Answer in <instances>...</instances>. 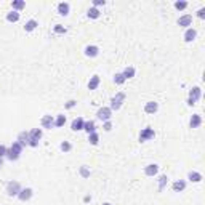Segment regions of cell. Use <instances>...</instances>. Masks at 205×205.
Masks as SVG:
<instances>
[{
	"label": "cell",
	"instance_id": "1",
	"mask_svg": "<svg viewBox=\"0 0 205 205\" xmlns=\"http://www.w3.org/2000/svg\"><path fill=\"white\" fill-rule=\"evenodd\" d=\"M21 151H23V146H21L19 143H13L11 147L6 151V157H8L10 160H16V159L19 157Z\"/></svg>",
	"mask_w": 205,
	"mask_h": 205
},
{
	"label": "cell",
	"instance_id": "2",
	"mask_svg": "<svg viewBox=\"0 0 205 205\" xmlns=\"http://www.w3.org/2000/svg\"><path fill=\"white\" fill-rule=\"evenodd\" d=\"M19 191H21L19 183H16V181H11V183H8V186H6V194L11 196V197L13 196H18Z\"/></svg>",
	"mask_w": 205,
	"mask_h": 205
},
{
	"label": "cell",
	"instance_id": "3",
	"mask_svg": "<svg viewBox=\"0 0 205 205\" xmlns=\"http://www.w3.org/2000/svg\"><path fill=\"white\" fill-rule=\"evenodd\" d=\"M200 98V88L199 87H194L192 90H191V93H189V101H188V104L189 106H192V104H196V101Z\"/></svg>",
	"mask_w": 205,
	"mask_h": 205
},
{
	"label": "cell",
	"instance_id": "4",
	"mask_svg": "<svg viewBox=\"0 0 205 205\" xmlns=\"http://www.w3.org/2000/svg\"><path fill=\"white\" fill-rule=\"evenodd\" d=\"M123 100H125V95L123 93H117L114 98H112V104H111V109H119L120 106H122V103H123Z\"/></svg>",
	"mask_w": 205,
	"mask_h": 205
},
{
	"label": "cell",
	"instance_id": "5",
	"mask_svg": "<svg viewBox=\"0 0 205 205\" xmlns=\"http://www.w3.org/2000/svg\"><path fill=\"white\" fill-rule=\"evenodd\" d=\"M98 119L108 122V120L111 119V109L109 108H101L100 111H98Z\"/></svg>",
	"mask_w": 205,
	"mask_h": 205
},
{
	"label": "cell",
	"instance_id": "6",
	"mask_svg": "<svg viewBox=\"0 0 205 205\" xmlns=\"http://www.w3.org/2000/svg\"><path fill=\"white\" fill-rule=\"evenodd\" d=\"M151 138H154V130L152 128H144L139 135V141H147Z\"/></svg>",
	"mask_w": 205,
	"mask_h": 205
},
{
	"label": "cell",
	"instance_id": "7",
	"mask_svg": "<svg viewBox=\"0 0 205 205\" xmlns=\"http://www.w3.org/2000/svg\"><path fill=\"white\" fill-rule=\"evenodd\" d=\"M18 197L21 200H29L31 197H32V189L31 188H26V189H23V191H19V194H18Z\"/></svg>",
	"mask_w": 205,
	"mask_h": 205
},
{
	"label": "cell",
	"instance_id": "8",
	"mask_svg": "<svg viewBox=\"0 0 205 205\" xmlns=\"http://www.w3.org/2000/svg\"><path fill=\"white\" fill-rule=\"evenodd\" d=\"M157 109H159V104H157V103H154V101L146 103V106H144L146 114H154V112H157Z\"/></svg>",
	"mask_w": 205,
	"mask_h": 205
},
{
	"label": "cell",
	"instance_id": "9",
	"mask_svg": "<svg viewBox=\"0 0 205 205\" xmlns=\"http://www.w3.org/2000/svg\"><path fill=\"white\" fill-rule=\"evenodd\" d=\"M42 127L44 128H51V127H55V120L51 116H44L42 117Z\"/></svg>",
	"mask_w": 205,
	"mask_h": 205
},
{
	"label": "cell",
	"instance_id": "10",
	"mask_svg": "<svg viewBox=\"0 0 205 205\" xmlns=\"http://www.w3.org/2000/svg\"><path fill=\"white\" fill-rule=\"evenodd\" d=\"M29 133H26V131H21L19 133V136H18V143L21 144V146H27L29 144Z\"/></svg>",
	"mask_w": 205,
	"mask_h": 205
},
{
	"label": "cell",
	"instance_id": "11",
	"mask_svg": "<svg viewBox=\"0 0 205 205\" xmlns=\"http://www.w3.org/2000/svg\"><path fill=\"white\" fill-rule=\"evenodd\" d=\"M157 172H159V165H155V164H151V165H147V167L144 168V173H146L147 176H154Z\"/></svg>",
	"mask_w": 205,
	"mask_h": 205
},
{
	"label": "cell",
	"instance_id": "12",
	"mask_svg": "<svg viewBox=\"0 0 205 205\" xmlns=\"http://www.w3.org/2000/svg\"><path fill=\"white\" fill-rule=\"evenodd\" d=\"M191 23H192V16H191V15H184V16H181V18L178 19V24L183 26V27L191 26Z\"/></svg>",
	"mask_w": 205,
	"mask_h": 205
},
{
	"label": "cell",
	"instance_id": "13",
	"mask_svg": "<svg viewBox=\"0 0 205 205\" xmlns=\"http://www.w3.org/2000/svg\"><path fill=\"white\" fill-rule=\"evenodd\" d=\"M70 128H72L74 131H77V130H83V119H82V117H77L74 122H72V125H70Z\"/></svg>",
	"mask_w": 205,
	"mask_h": 205
},
{
	"label": "cell",
	"instance_id": "14",
	"mask_svg": "<svg viewBox=\"0 0 205 205\" xmlns=\"http://www.w3.org/2000/svg\"><path fill=\"white\" fill-rule=\"evenodd\" d=\"M189 123H191V128H197V127H200V123H202V117L199 114H194Z\"/></svg>",
	"mask_w": 205,
	"mask_h": 205
},
{
	"label": "cell",
	"instance_id": "15",
	"mask_svg": "<svg viewBox=\"0 0 205 205\" xmlns=\"http://www.w3.org/2000/svg\"><path fill=\"white\" fill-rule=\"evenodd\" d=\"M29 138H31V141H37V143H39V139L42 138V130L40 128H34L29 133Z\"/></svg>",
	"mask_w": 205,
	"mask_h": 205
},
{
	"label": "cell",
	"instance_id": "16",
	"mask_svg": "<svg viewBox=\"0 0 205 205\" xmlns=\"http://www.w3.org/2000/svg\"><path fill=\"white\" fill-rule=\"evenodd\" d=\"M85 55L90 56V58L96 56V55H98V47H95V45H88V47L85 48Z\"/></svg>",
	"mask_w": 205,
	"mask_h": 205
},
{
	"label": "cell",
	"instance_id": "17",
	"mask_svg": "<svg viewBox=\"0 0 205 205\" xmlns=\"http://www.w3.org/2000/svg\"><path fill=\"white\" fill-rule=\"evenodd\" d=\"M58 11H59V15L66 16L67 13H69V3H66V2H61V3L58 5Z\"/></svg>",
	"mask_w": 205,
	"mask_h": 205
},
{
	"label": "cell",
	"instance_id": "18",
	"mask_svg": "<svg viewBox=\"0 0 205 205\" xmlns=\"http://www.w3.org/2000/svg\"><path fill=\"white\" fill-rule=\"evenodd\" d=\"M196 35H197L196 29H188V31L184 32V40H186V42H192V40L196 39Z\"/></svg>",
	"mask_w": 205,
	"mask_h": 205
},
{
	"label": "cell",
	"instance_id": "19",
	"mask_svg": "<svg viewBox=\"0 0 205 205\" xmlns=\"http://www.w3.org/2000/svg\"><path fill=\"white\" fill-rule=\"evenodd\" d=\"M98 85H100V77H98V75H93V77H91V80L88 82V88H90V90H96Z\"/></svg>",
	"mask_w": 205,
	"mask_h": 205
},
{
	"label": "cell",
	"instance_id": "20",
	"mask_svg": "<svg viewBox=\"0 0 205 205\" xmlns=\"http://www.w3.org/2000/svg\"><path fill=\"white\" fill-rule=\"evenodd\" d=\"M83 130H85L88 135L90 133H95V122H91V120L90 122H83Z\"/></svg>",
	"mask_w": 205,
	"mask_h": 205
},
{
	"label": "cell",
	"instance_id": "21",
	"mask_svg": "<svg viewBox=\"0 0 205 205\" xmlns=\"http://www.w3.org/2000/svg\"><path fill=\"white\" fill-rule=\"evenodd\" d=\"M6 19H8V21H10V23H16V21L19 19V13H18V11H15V10H13V11H10V13H8V15H6Z\"/></svg>",
	"mask_w": 205,
	"mask_h": 205
},
{
	"label": "cell",
	"instance_id": "22",
	"mask_svg": "<svg viewBox=\"0 0 205 205\" xmlns=\"http://www.w3.org/2000/svg\"><path fill=\"white\" fill-rule=\"evenodd\" d=\"M39 24H37V21H34V19H31V21H27L26 23V26H24V29L27 31V32H31V31H34L35 27H37Z\"/></svg>",
	"mask_w": 205,
	"mask_h": 205
},
{
	"label": "cell",
	"instance_id": "23",
	"mask_svg": "<svg viewBox=\"0 0 205 205\" xmlns=\"http://www.w3.org/2000/svg\"><path fill=\"white\" fill-rule=\"evenodd\" d=\"M189 180L194 181V183H199V181L202 180V175L197 173V172H191V173H189Z\"/></svg>",
	"mask_w": 205,
	"mask_h": 205
},
{
	"label": "cell",
	"instance_id": "24",
	"mask_svg": "<svg viewBox=\"0 0 205 205\" xmlns=\"http://www.w3.org/2000/svg\"><path fill=\"white\" fill-rule=\"evenodd\" d=\"M122 75L125 77V80H127V79H131V77L135 75V69H133V67H127V69L123 70Z\"/></svg>",
	"mask_w": 205,
	"mask_h": 205
},
{
	"label": "cell",
	"instance_id": "25",
	"mask_svg": "<svg viewBox=\"0 0 205 205\" xmlns=\"http://www.w3.org/2000/svg\"><path fill=\"white\" fill-rule=\"evenodd\" d=\"M186 188V183L184 181H176V183H173V189L176 191V192H180V191H183Z\"/></svg>",
	"mask_w": 205,
	"mask_h": 205
},
{
	"label": "cell",
	"instance_id": "26",
	"mask_svg": "<svg viewBox=\"0 0 205 205\" xmlns=\"http://www.w3.org/2000/svg\"><path fill=\"white\" fill-rule=\"evenodd\" d=\"M167 183H168V178H167V175H162L160 178H159V191H162V189H164Z\"/></svg>",
	"mask_w": 205,
	"mask_h": 205
},
{
	"label": "cell",
	"instance_id": "27",
	"mask_svg": "<svg viewBox=\"0 0 205 205\" xmlns=\"http://www.w3.org/2000/svg\"><path fill=\"white\" fill-rule=\"evenodd\" d=\"M88 16L93 18V19H96L98 16H100V10L95 8V6H93V8H90V10H88Z\"/></svg>",
	"mask_w": 205,
	"mask_h": 205
},
{
	"label": "cell",
	"instance_id": "28",
	"mask_svg": "<svg viewBox=\"0 0 205 205\" xmlns=\"http://www.w3.org/2000/svg\"><path fill=\"white\" fill-rule=\"evenodd\" d=\"M66 123V117L64 116H58V119L55 120V127H63Z\"/></svg>",
	"mask_w": 205,
	"mask_h": 205
},
{
	"label": "cell",
	"instance_id": "29",
	"mask_svg": "<svg viewBox=\"0 0 205 205\" xmlns=\"http://www.w3.org/2000/svg\"><path fill=\"white\" fill-rule=\"evenodd\" d=\"M24 2H23V0H15V2H13V8H15V10H21V8H24Z\"/></svg>",
	"mask_w": 205,
	"mask_h": 205
},
{
	"label": "cell",
	"instance_id": "30",
	"mask_svg": "<svg viewBox=\"0 0 205 205\" xmlns=\"http://www.w3.org/2000/svg\"><path fill=\"white\" fill-rule=\"evenodd\" d=\"M70 149H72V146H70V143H67V141H63V143H61V151L69 152Z\"/></svg>",
	"mask_w": 205,
	"mask_h": 205
},
{
	"label": "cell",
	"instance_id": "31",
	"mask_svg": "<svg viewBox=\"0 0 205 205\" xmlns=\"http://www.w3.org/2000/svg\"><path fill=\"white\" fill-rule=\"evenodd\" d=\"M114 82L119 83V85H122V83L125 82V77H123L122 74H116V75H114Z\"/></svg>",
	"mask_w": 205,
	"mask_h": 205
},
{
	"label": "cell",
	"instance_id": "32",
	"mask_svg": "<svg viewBox=\"0 0 205 205\" xmlns=\"http://www.w3.org/2000/svg\"><path fill=\"white\" fill-rule=\"evenodd\" d=\"M98 139H100V138H98V135H96V133H90V138H88V141H90L91 144H98Z\"/></svg>",
	"mask_w": 205,
	"mask_h": 205
},
{
	"label": "cell",
	"instance_id": "33",
	"mask_svg": "<svg viewBox=\"0 0 205 205\" xmlns=\"http://www.w3.org/2000/svg\"><path fill=\"white\" fill-rule=\"evenodd\" d=\"M188 6V2H175V8H178V10H184Z\"/></svg>",
	"mask_w": 205,
	"mask_h": 205
},
{
	"label": "cell",
	"instance_id": "34",
	"mask_svg": "<svg viewBox=\"0 0 205 205\" xmlns=\"http://www.w3.org/2000/svg\"><path fill=\"white\" fill-rule=\"evenodd\" d=\"M55 32H58V34H64L66 32V27H63V26H55Z\"/></svg>",
	"mask_w": 205,
	"mask_h": 205
},
{
	"label": "cell",
	"instance_id": "35",
	"mask_svg": "<svg viewBox=\"0 0 205 205\" xmlns=\"http://www.w3.org/2000/svg\"><path fill=\"white\" fill-rule=\"evenodd\" d=\"M80 175L83 176V178H87V176H90V172L87 170V167H82V168H80Z\"/></svg>",
	"mask_w": 205,
	"mask_h": 205
},
{
	"label": "cell",
	"instance_id": "36",
	"mask_svg": "<svg viewBox=\"0 0 205 205\" xmlns=\"http://www.w3.org/2000/svg\"><path fill=\"white\" fill-rule=\"evenodd\" d=\"M6 151H8V149H6V147H5L3 144H0V157H3V155H6Z\"/></svg>",
	"mask_w": 205,
	"mask_h": 205
},
{
	"label": "cell",
	"instance_id": "37",
	"mask_svg": "<svg viewBox=\"0 0 205 205\" xmlns=\"http://www.w3.org/2000/svg\"><path fill=\"white\" fill-rule=\"evenodd\" d=\"M103 128L106 130V131H109L111 128H112V123L109 122V120H108V122H104V125H103Z\"/></svg>",
	"mask_w": 205,
	"mask_h": 205
},
{
	"label": "cell",
	"instance_id": "38",
	"mask_svg": "<svg viewBox=\"0 0 205 205\" xmlns=\"http://www.w3.org/2000/svg\"><path fill=\"white\" fill-rule=\"evenodd\" d=\"M197 16H199V18H203V16H205V8H200L199 11H197Z\"/></svg>",
	"mask_w": 205,
	"mask_h": 205
},
{
	"label": "cell",
	"instance_id": "39",
	"mask_svg": "<svg viewBox=\"0 0 205 205\" xmlns=\"http://www.w3.org/2000/svg\"><path fill=\"white\" fill-rule=\"evenodd\" d=\"M93 3H95V6H100V5H104L106 2H104V0H95Z\"/></svg>",
	"mask_w": 205,
	"mask_h": 205
},
{
	"label": "cell",
	"instance_id": "40",
	"mask_svg": "<svg viewBox=\"0 0 205 205\" xmlns=\"http://www.w3.org/2000/svg\"><path fill=\"white\" fill-rule=\"evenodd\" d=\"M74 104H75V101H69V103L66 104V108H69V109H70V108H74Z\"/></svg>",
	"mask_w": 205,
	"mask_h": 205
},
{
	"label": "cell",
	"instance_id": "41",
	"mask_svg": "<svg viewBox=\"0 0 205 205\" xmlns=\"http://www.w3.org/2000/svg\"><path fill=\"white\" fill-rule=\"evenodd\" d=\"M2 164H3V160H2V157H0V167H2Z\"/></svg>",
	"mask_w": 205,
	"mask_h": 205
},
{
	"label": "cell",
	"instance_id": "42",
	"mask_svg": "<svg viewBox=\"0 0 205 205\" xmlns=\"http://www.w3.org/2000/svg\"><path fill=\"white\" fill-rule=\"evenodd\" d=\"M104 205H111V203H104Z\"/></svg>",
	"mask_w": 205,
	"mask_h": 205
}]
</instances>
